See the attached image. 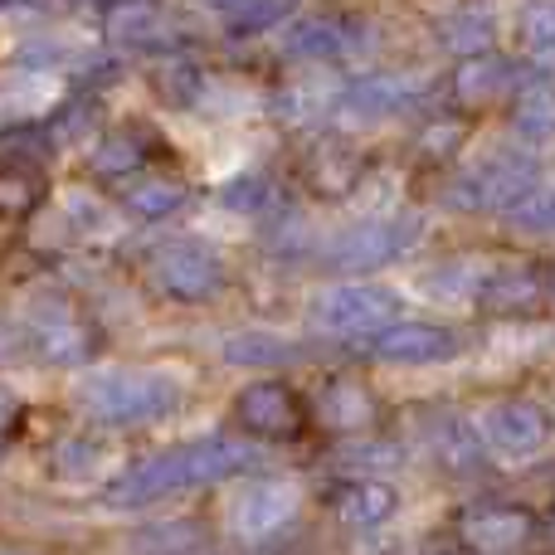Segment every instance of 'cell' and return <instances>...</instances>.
Wrapping results in <instances>:
<instances>
[{
	"label": "cell",
	"mask_w": 555,
	"mask_h": 555,
	"mask_svg": "<svg viewBox=\"0 0 555 555\" xmlns=\"http://www.w3.org/2000/svg\"><path fill=\"white\" fill-rule=\"evenodd\" d=\"M254 463H259L254 443L230 439V434H210V439L181 443V449H166V453H156V459L127 468L122 478H113L103 502L107 507H152V502H166V498H176V492L230 482V478H240V473H249Z\"/></svg>",
	"instance_id": "1"
},
{
	"label": "cell",
	"mask_w": 555,
	"mask_h": 555,
	"mask_svg": "<svg viewBox=\"0 0 555 555\" xmlns=\"http://www.w3.org/2000/svg\"><path fill=\"white\" fill-rule=\"evenodd\" d=\"M78 404L107 429H137L176 414L181 385L162 371H98L78 385Z\"/></svg>",
	"instance_id": "2"
},
{
	"label": "cell",
	"mask_w": 555,
	"mask_h": 555,
	"mask_svg": "<svg viewBox=\"0 0 555 555\" xmlns=\"http://www.w3.org/2000/svg\"><path fill=\"white\" fill-rule=\"evenodd\" d=\"M537 191V162L517 152H498L488 162L459 171L449 185H443V205L463 215H498L521 205L527 195Z\"/></svg>",
	"instance_id": "3"
},
{
	"label": "cell",
	"mask_w": 555,
	"mask_h": 555,
	"mask_svg": "<svg viewBox=\"0 0 555 555\" xmlns=\"http://www.w3.org/2000/svg\"><path fill=\"white\" fill-rule=\"evenodd\" d=\"M424 220L420 215H385V220H361L351 230H341L326 249V263L341 273H371L385 263H400L420 249Z\"/></svg>",
	"instance_id": "4"
},
{
	"label": "cell",
	"mask_w": 555,
	"mask_h": 555,
	"mask_svg": "<svg viewBox=\"0 0 555 555\" xmlns=\"http://www.w3.org/2000/svg\"><path fill=\"white\" fill-rule=\"evenodd\" d=\"M152 278H156V287H162L166 297H176V302H210L230 273H224V259L210 249V244L176 240V244H166V249L156 254Z\"/></svg>",
	"instance_id": "5"
},
{
	"label": "cell",
	"mask_w": 555,
	"mask_h": 555,
	"mask_svg": "<svg viewBox=\"0 0 555 555\" xmlns=\"http://www.w3.org/2000/svg\"><path fill=\"white\" fill-rule=\"evenodd\" d=\"M297 507H302V492L287 478H259L249 488L234 492L230 502V531L244 541H273L278 531H287L297 521Z\"/></svg>",
	"instance_id": "6"
},
{
	"label": "cell",
	"mask_w": 555,
	"mask_h": 555,
	"mask_svg": "<svg viewBox=\"0 0 555 555\" xmlns=\"http://www.w3.org/2000/svg\"><path fill=\"white\" fill-rule=\"evenodd\" d=\"M25 351L39 365H78L93 356V332L68 302H35L25 317Z\"/></svg>",
	"instance_id": "7"
},
{
	"label": "cell",
	"mask_w": 555,
	"mask_h": 555,
	"mask_svg": "<svg viewBox=\"0 0 555 555\" xmlns=\"http://www.w3.org/2000/svg\"><path fill=\"white\" fill-rule=\"evenodd\" d=\"M400 312V297L390 287L375 283H341L326 287L322 302H317V326L332 336H371L375 326H385Z\"/></svg>",
	"instance_id": "8"
},
{
	"label": "cell",
	"mask_w": 555,
	"mask_h": 555,
	"mask_svg": "<svg viewBox=\"0 0 555 555\" xmlns=\"http://www.w3.org/2000/svg\"><path fill=\"white\" fill-rule=\"evenodd\" d=\"M482 443H488V453H498V459H507V463H527L551 443V420H546V410L531 400L492 404V410L482 414Z\"/></svg>",
	"instance_id": "9"
},
{
	"label": "cell",
	"mask_w": 555,
	"mask_h": 555,
	"mask_svg": "<svg viewBox=\"0 0 555 555\" xmlns=\"http://www.w3.org/2000/svg\"><path fill=\"white\" fill-rule=\"evenodd\" d=\"M365 351L385 365H439L459 351V336L439 322H385L371 332Z\"/></svg>",
	"instance_id": "10"
},
{
	"label": "cell",
	"mask_w": 555,
	"mask_h": 555,
	"mask_svg": "<svg viewBox=\"0 0 555 555\" xmlns=\"http://www.w3.org/2000/svg\"><path fill=\"white\" fill-rule=\"evenodd\" d=\"M459 537L473 551H488V555L521 551L537 537V517L527 507H512V502H473L459 517Z\"/></svg>",
	"instance_id": "11"
},
{
	"label": "cell",
	"mask_w": 555,
	"mask_h": 555,
	"mask_svg": "<svg viewBox=\"0 0 555 555\" xmlns=\"http://www.w3.org/2000/svg\"><path fill=\"white\" fill-rule=\"evenodd\" d=\"M234 414H240V424L254 434V439H287V434L297 429V420H302L297 395L278 380H254L249 390H240Z\"/></svg>",
	"instance_id": "12"
},
{
	"label": "cell",
	"mask_w": 555,
	"mask_h": 555,
	"mask_svg": "<svg viewBox=\"0 0 555 555\" xmlns=\"http://www.w3.org/2000/svg\"><path fill=\"white\" fill-rule=\"evenodd\" d=\"M341 107L351 117H371V122L404 117L410 107H420V83L404 74H365L341 88Z\"/></svg>",
	"instance_id": "13"
},
{
	"label": "cell",
	"mask_w": 555,
	"mask_h": 555,
	"mask_svg": "<svg viewBox=\"0 0 555 555\" xmlns=\"http://www.w3.org/2000/svg\"><path fill=\"white\" fill-rule=\"evenodd\" d=\"M356 49H365V29L351 25V20H332V15L297 20L283 39L287 59H346Z\"/></svg>",
	"instance_id": "14"
},
{
	"label": "cell",
	"mask_w": 555,
	"mask_h": 555,
	"mask_svg": "<svg viewBox=\"0 0 555 555\" xmlns=\"http://www.w3.org/2000/svg\"><path fill=\"white\" fill-rule=\"evenodd\" d=\"M336 517L356 531H380L400 517V492L385 478H356L336 492Z\"/></svg>",
	"instance_id": "15"
},
{
	"label": "cell",
	"mask_w": 555,
	"mask_h": 555,
	"mask_svg": "<svg viewBox=\"0 0 555 555\" xmlns=\"http://www.w3.org/2000/svg\"><path fill=\"white\" fill-rule=\"evenodd\" d=\"M107 35L122 49H162L171 39V15L156 0H117L107 10Z\"/></svg>",
	"instance_id": "16"
},
{
	"label": "cell",
	"mask_w": 555,
	"mask_h": 555,
	"mask_svg": "<svg viewBox=\"0 0 555 555\" xmlns=\"http://www.w3.org/2000/svg\"><path fill=\"white\" fill-rule=\"evenodd\" d=\"M517 78H521V68L512 59L482 49V54H468L453 68V98H463V103H492V98L512 93Z\"/></svg>",
	"instance_id": "17"
},
{
	"label": "cell",
	"mask_w": 555,
	"mask_h": 555,
	"mask_svg": "<svg viewBox=\"0 0 555 555\" xmlns=\"http://www.w3.org/2000/svg\"><path fill=\"white\" fill-rule=\"evenodd\" d=\"M307 181L322 195H346L361 181V152L351 142H322L307 152Z\"/></svg>",
	"instance_id": "18"
},
{
	"label": "cell",
	"mask_w": 555,
	"mask_h": 555,
	"mask_svg": "<svg viewBox=\"0 0 555 555\" xmlns=\"http://www.w3.org/2000/svg\"><path fill=\"white\" fill-rule=\"evenodd\" d=\"M317 410H322V420L332 424V429L351 434L375 420V395L365 390L361 380H332L322 390V400H317Z\"/></svg>",
	"instance_id": "19"
},
{
	"label": "cell",
	"mask_w": 555,
	"mask_h": 555,
	"mask_svg": "<svg viewBox=\"0 0 555 555\" xmlns=\"http://www.w3.org/2000/svg\"><path fill=\"white\" fill-rule=\"evenodd\" d=\"M478 297L488 312H527V307L541 297V278L531 269H498V273L482 278Z\"/></svg>",
	"instance_id": "20"
},
{
	"label": "cell",
	"mask_w": 555,
	"mask_h": 555,
	"mask_svg": "<svg viewBox=\"0 0 555 555\" xmlns=\"http://www.w3.org/2000/svg\"><path fill=\"white\" fill-rule=\"evenodd\" d=\"M185 185H176V181H162V176H146L142 185H132L127 191V201H122V210L132 215V220H146V224H156V220H171L176 210H185Z\"/></svg>",
	"instance_id": "21"
},
{
	"label": "cell",
	"mask_w": 555,
	"mask_h": 555,
	"mask_svg": "<svg viewBox=\"0 0 555 555\" xmlns=\"http://www.w3.org/2000/svg\"><path fill=\"white\" fill-rule=\"evenodd\" d=\"M439 39L449 54H482V49H492V39H498V25H492L488 10L468 5V10H453L449 20L439 25Z\"/></svg>",
	"instance_id": "22"
},
{
	"label": "cell",
	"mask_w": 555,
	"mask_h": 555,
	"mask_svg": "<svg viewBox=\"0 0 555 555\" xmlns=\"http://www.w3.org/2000/svg\"><path fill=\"white\" fill-rule=\"evenodd\" d=\"M512 132L527 146H546L555 142V93L551 88H527L512 107Z\"/></svg>",
	"instance_id": "23"
},
{
	"label": "cell",
	"mask_w": 555,
	"mask_h": 555,
	"mask_svg": "<svg viewBox=\"0 0 555 555\" xmlns=\"http://www.w3.org/2000/svg\"><path fill=\"white\" fill-rule=\"evenodd\" d=\"M142 162L146 152L132 132H107L103 146L93 152V176L98 181H127L132 171H142Z\"/></svg>",
	"instance_id": "24"
},
{
	"label": "cell",
	"mask_w": 555,
	"mask_h": 555,
	"mask_svg": "<svg viewBox=\"0 0 555 555\" xmlns=\"http://www.w3.org/2000/svg\"><path fill=\"white\" fill-rule=\"evenodd\" d=\"M39 195H44V181L29 166H0V215H29Z\"/></svg>",
	"instance_id": "25"
},
{
	"label": "cell",
	"mask_w": 555,
	"mask_h": 555,
	"mask_svg": "<svg viewBox=\"0 0 555 555\" xmlns=\"http://www.w3.org/2000/svg\"><path fill=\"white\" fill-rule=\"evenodd\" d=\"M521 49L537 59H555V0H537V5L521 10Z\"/></svg>",
	"instance_id": "26"
},
{
	"label": "cell",
	"mask_w": 555,
	"mask_h": 555,
	"mask_svg": "<svg viewBox=\"0 0 555 555\" xmlns=\"http://www.w3.org/2000/svg\"><path fill=\"white\" fill-rule=\"evenodd\" d=\"M224 356H230L234 365H273V361H283V356H293V346L273 332H244V336H234V341H224Z\"/></svg>",
	"instance_id": "27"
},
{
	"label": "cell",
	"mask_w": 555,
	"mask_h": 555,
	"mask_svg": "<svg viewBox=\"0 0 555 555\" xmlns=\"http://www.w3.org/2000/svg\"><path fill=\"white\" fill-rule=\"evenodd\" d=\"M156 88H162L166 103L185 107V103H201L205 93V74L195 64H185V59H171V64L156 68Z\"/></svg>",
	"instance_id": "28"
},
{
	"label": "cell",
	"mask_w": 555,
	"mask_h": 555,
	"mask_svg": "<svg viewBox=\"0 0 555 555\" xmlns=\"http://www.w3.org/2000/svg\"><path fill=\"white\" fill-rule=\"evenodd\" d=\"M273 201H278V191H273V181H263V176H240V181H230L220 191V205L234 215H263Z\"/></svg>",
	"instance_id": "29"
},
{
	"label": "cell",
	"mask_w": 555,
	"mask_h": 555,
	"mask_svg": "<svg viewBox=\"0 0 555 555\" xmlns=\"http://www.w3.org/2000/svg\"><path fill=\"white\" fill-rule=\"evenodd\" d=\"M132 546H142V551H201L205 537L195 527H185V521H156V527L137 531Z\"/></svg>",
	"instance_id": "30"
},
{
	"label": "cell",
	"mask_w": 555,
	"mask_h": 555,
	"mask_svg": "<svg viewBox=\"0 0 555 555\" xmlns=\"http://www.w3.org/2000/svg\"><path fill=\"white\" fill-rule=\"evenodd\" d=\"M512 224H517L521 234H555V191H531L521 205H512Z\"/></svg>",
	"instance_id": "31"
},
{
	"label": "cell",
	"mask_w": 555,
	"mask_h": 555,
	"mask_svg": "<svg viewBox=\"0 0 555 555\" xmlns=\"http://www.w3.org/2000/svg\"><path fill=\"white\" fill-rule=\"evenodd\" d=\"M439 453L449 463H459V468H473V463L488 453V443H482V434L463 429V424H449V429L439 434Z\"/></svg>",
	"instance_id": "32"
},
{
	"label": "cell",
	"mask_w": 555,
	"mask_h": 555,
	"mask_svg": "<svg viewBox=\"0 0 555 555\" xmlns=\"http://www.w3.org/2000/svg\"><path fill=\"white\" fill-rule=\"evenodd\" d=\"M287 15V0H240L230 15V29H240V35H254V29H269L278 20Z\"/></svg>",
	"instance_id": "33"
},
{
	"label": "cell",
	"mask_w": 555,
	"mask_h": 555,
	"mask_svg": "<svg viewBox=\"0 0 555 555\" xmlns=\"http://www.w3.org/2000/svg\"><path fill=\"white\" fill-rule=\"evenodd\" d=\"M420 156H434V162H443V156H453L463 146V122H453V117H439V122H429L420 132Z\"/></svg>",
	"instance_id": "34"
},
{
	"label": "cell",
	"mask_w": 555,
	"mask_h": 555,
	"mask_svg": "<svg viewBox=\"0 0 555 555\" xmlns=\"http://www.w3.org/2000/svg\"><path fill=\"white\" fill-rule=\"evenodd\" d=\"M429 283L439 287V293H478L482 287V278H478V269L473 263H443V269H434L429 273Z\"/></svg>",
	"instance_id": "35"
},
{
	"label": "cell",
	"mask_w": 555,
	"mask_h": 555,
	"mask_svg": "<svg viewBox=\"0 0 555 555\" xmlns=\"http://www.w3.org/2000/svg\"><path fill=\"white\" fill-rule=\"evenodd\" d=\"M10 420H15V395H10L5 385H0V429H5Z\"/></svg>",
	"instance_id": "36"
},
{
	"label": "cell",
	"mask_w": 555,
	"mask_h": 555,
	"mask_svg": "<svg viewBox=\"0 0 555 555\" xmlns=\"http://www.w3.org/2000/svg\"><path fill=\"white\" fill-rule=\"evenodd\" d=\"M205 5H215V10H234L240 0H205Z\"/></svg>",
	"instance_id": "37"
},
{
	"label": "cell",
	"mask_w": 555,
	"mask_h": 555,
	"mask_svg": "<svg viewBox=\"0 0 555 555\" xmlns=\"http://www.w3.org/2000/svg\"><path fill=\"white\" fill-rule=\"evenodd\" d=\"M546 527H551V537H555V512H551V517H546Z\"/></svg>",
	"instance_id": "38"
},
{
	"label": "cell",
	"mask_w": 555,
	"mask_h": 555,
	"mask_svg": "<svg viewBox=\"0 0 555 555\" xmlns=\"http://www.w3.org/2000/svg\"><path fill=\"white\" fill-rule=\"evenodd\" d=\"M546 287H551V297H555V273H551V283H546Z\"/></svg>",
	"instance_id": "39"
}]
</instances>
